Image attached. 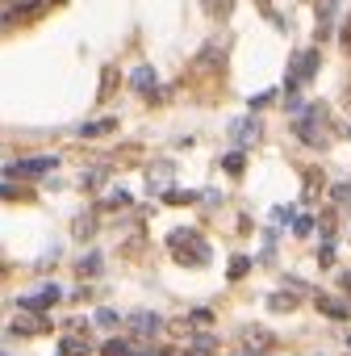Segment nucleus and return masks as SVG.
Here are the masks:
<instances>
[{
    "label": "nucleus",
    "instance_id": "1",
    "mask_svg": "<svg viewBox=\"0 0 351 356\" xmlns=\"http://www.w3.org/2000/svg\"><path fill=\"white\" fill-rule=\"evenodd\" d=\"M297 138L310 147H326L330 143V109L326 105H310L306 114H297Z\"/></svg>",
    "mask_w": 351,
    "mask_h": 356
},
{
    "label": "nucleus",
    "instance_id": "2",
    "mask_svg": "<svg viewBox=\"0 0 351 356\" xmlns=\"http://www.w3.org/2000/svg\"><path fill=\"white\" fill-rule=\"evenodd\" d=\"M172 256L180 264H210V251H205V239L196 231H172Z\"/></svg>",
    "mask_w": 351,
    "mask_h": 356
},
{
    "label": "nucleus",
    "instance_id": "3",
    "mask_svg": "<svg viewBox=\"0 0 351 356\" xmlns=\"http://www.w3.org/2000/svg\"><path fill=\"white\" fill-rule=\"evenodd\" d=\"M318 67H322V55H318V50H301V55L293 59V67H288V76H284V92H297L301 84H310V80L318 76Z\"/></svg>",
    "mask_w": 351,
    "mask_h": 356
},
{
    "label": "nucleus",
    "instance_id": "4",
    "mask_svg": "<svg viewBox=\"0 0 351 356\" xmlns=\"http://www.w3.org/2000/svg\"><path fill=\"white\" fill-rule=\"evenodd\" d=\"M42 9H46V0H9V5H0V30H9L17 21H34Z\"/></svg>",
    "mask_w": 351,
    "mask_h": 356
},
{
    "label": "nucleus",
    "instance_id": "5",
    "mask_svg": "<svg viewBox=\"0 0 351 356\" xmlns=\"http://www.w3.org/2000/svg\"><path fill=\"white\" fill-rule=\"evenodd\" d=\"M55 164H59L55 156H38V160H21V164H9L5 172H9V176H42V172H50Z\"/></svg>",
    "mask_w": 351,
    "mask_h": 356
},
{
    "label": "nucleus",
    "instance_id": "6",
    "mask_svg": "<svg viewBox=\"0 0 351 356\" xmlns=\"http://www.w3.org/2000/svg\"><path fill=\"white\" fill-rule=\"evenodd\" d=\"M55 302H59V289H55V285H46L42 293H34V297H21L17 306H21V311H50Z\"/></svg>",
    "mask_w": 351,
    "mask_h": 356
},
{
    "label": "nucleus",
    "instance_id": "7",
    "mask_svg": "<svg viewBox=\"0 0 351 356\" xmlns=\"http://www.w3.org/2000/svg\"><path fill=\"white\" fill-rule=\"evenodd\" d=\"M318 311H326V319H351V306L335 293H318Z\"/></svg>",
    "mask_w": 351,
    "mask_h": 356
},
{
    "label": "nucleus",
    "instance_id": "8",
    "mask_svg": "<svg viewBox=\"0 0 351 356\" xmlns=\"http://www.w3.org/2000/svg\"><path fill=\"white\" fill-rule=\"evenodd\" d=\"M155 80H159V76H155V67H146V63H142V67H134V76H130L134 92H142V96L155 92Z\"/></svg>",
    "mask_w": 351,
    "mask_h": 356
},
{
    "label": "nucleus",
    "instance_id": "9",
    "mask_svg": "<svg viewBox=\"0 0 351 356\" xmlns=\"http://www.w3.org/2000/svg\"><path fill=\"white\" fill-rule=\"evenodd\" d=\"M130 331H134V335H155V331H159V315H150V311L130 315Z\"/></svg>",
    "mask_w": 351,
    "mask_h": 356
},
{
    "label": "nucleus",
    "instance_id": "10",
    "mask_svg": "<svg viewBox=\"0 0 351 356\" xmlns=\"http://www.w3.org/2000/svg\"><path fill=\"white\" fill-rule=\"evenodd\" d=\"M335 13H339V0H318V38H330Z\"/></svg>",
    "mask_w": 351,
    "mask_h": 356
},
{
    "label": "nucleus",
    "instance_id": "11",
    "mask_svg": "<svg viewBox=\"0 0 351 356\" xmlns=\"http://www.w3.org/2000/svg\"><path fill=\"white\" fill-rule=\"evenodd\" d=\"M256 138H260V122H256V118L234 122V143H238V147H251Z\"/></svg>",
    "mask_w": 351,
    "mask_h": 356
},
{
    "label": "nucleus",
    "instance_id": "12",
    "mask_svg": "<svg viewBox=\"0 0 351 356\" xmlns=\"http://www.w3.org/2000/svg\"><path fill=\"white\" fill-rule=\"evenodd\" d=\"M184 356H218V344H214V335H196V339H188Z\"/></svg>",
    "mask_w": 351,
    "mask_h": 356
},
{
    "label": "nucleus",
    "instance_id": "13",
    "mask_svg": "<svg viewBox=\"0 0 351 356\" xmlns=\"http://www.w3.org/2000/svg\"><path fill=\"white\" fill-rule=\"evenodd\" d=\"M92 352V344H88V335L80 339V335H67L63 344H59V356H88Z\"/></svg>",
    "mask_w": 351,
    "mask_h": 356
},
{
    "label": "nucleus",
    "instance_id": "14",
    "mask_svg": "<svg viewBox=\"0 0 351 356\" xmlns=\"http://www.w3.org/2000/svg\"><path fill=\"white\" fill-rule=\"evenodd\" d=\"M117 126V118H105V122H88V126H80V134L84 138H96V134H109Z\"/></svg>",
    "mask_w": 351,
    "mask_h": 356
},
{
    "label": "nucleus",
    "instance_id": "15",
    "mask_svg": "<svg viewBox=\"0 0 351 356\" xmlns=\"http://www.w3.org/2000/svg\"><path fill=\"white\" fill-rule=\"evenodd\" d=\"M297 306V293H272L268 297V311H293Z\"/></svg>",
    "mask_w": 351,
    "mask_h": 356
},
{
    "label": "nucleus",
    "instance_id": "16",
    "mask_svg": "<svg viewBox=\"0 0 351 356\" xmlns=\"http://www.w3.org/2000/svg\"><path fill=\"white\" fill-rule=\"evenodd\" d=\"M247 269H251V260H247V256H234V260H230V281H238Z\"/></svg>",
    "mask_w": 351,
    "mask_h": 356
},
{
    "label": "nucleus",
    "instance_id": "17",
    "mask_svg": "<svg viewBox=\"0 0 351 356\" xmlns=\"http://www.w3.org/2000/svg\"><path fill=\"white\" fill-rule=\"evenodd\" d=\"M105 352H109V356H130L134 348H130L126 339H109V344H105Z\"/></svg>",
    "mask_w": 351,
    "mask_h": 356
},
{
    "label": "nucleus",
    "instance_id": "18",
    "mask_svg": "<svg viewBox=\"0 0 351 356\" xmlns=\"http://www.w3.org/2000/svg\"><path fill=\"white\" fill-rule=\"evenodd\" d=\"M96 323H100V327H117L122 315H117V311H96Z\"/></svg>",
    "mask_w": 351,
    "mask_h": 356
},
{
    "label": "nucleus",
    "instance_id": "19",
    "mask_svg": "<svg viewBox=\"0 0 351 356\" xmlns=\"http://www.w3.org/2000/svg\"><path fill=\"white\" fill-rule=\"evenodd\" d=\"M226 172H230V176L242 172V151H230V156H226Z\"/></svg>",
    "mask_w": 351,
    "mask_h": 356
},
{
    "label": "nucleus",
    "instance_id": "20",
    "mask_svg": "<svg viewBox=\"0 0 351 356\" xmlns=\"http://www.w3.org/2000/svg\"><path fill=\"white\" fill-rule=\"evenodd\" d=\"M80 273H88V277H96V273H100V256H96V251H92L88 260H80Z\"/></svg>",
    "mask_w": 351,
    "mask_h": 356
},
{
    "label": "nucleus",
    "instance_id": "21",
    "mask_svg": "<svg viewBox=\"0 0 351 356\" xmlns=\"http://www.w3.org/2000/svg\"><path fill=\"white\" fill-rule=\"evenodd\" d=\"M272 101H276V92L268 88V92H260L256 101H251V109H268V105H272Z\"/></svg>",
    "mask_w": 351,
    "mask_h": 356
},
{
    "label": "nucleus",
    "instance_id": "22",
    "mask_svg": "<svg viewBox=\"0 0 351 356\" xmlns=\"http://www.w3.org/2000/svg\"><path fill=\"white\" fill-rule=\"evenodd\" d=\"M293 214H297L293 206H276V210H272V218H276V222H297Z\"/></svg>",
    "mask_w": 351,
    "mask_h": 356
},
{
    "label": "nucleus",
    "instance_id": "23",
    "mask_svg": "<svg viewBox=\"0 0 351 356\" xmlns=\"http://www.w3.org/2000/svg\"><path fill=\"white\" fill-rule=\"evenodd\" d=\"M293 231H297V235H310V231H314V218H310V214H301V218L293 222Z\"/></svg>",
    "mask_w": 351,
    "mask_h": 356
},
{
    "label": "nucleus",
    "instance_id": "24",
    "mask_svg": "<svg viewBox=\"0 0 351 356\" xmlns=\"http://www.w3.org/2000/svg\"><path fill=\"white\" fill-rule=\"evenodd\" d=\"M318 264H322V269H330V264H335V247H330V243H322V251H318Z\"/></svg>",
    "mask_w": 351,
    "mask_h": 356
},
{
    "label": "nucleus",
    "instance_id": "25",
    "mask_svg": "<svg viewBox=\"0 0 351 356\" xmlns=\"http://www.w3.org/2000/svg\"><path fill=\"white\" fill-rule=\"evenodd\" d=\"M230 5H234V0H205L210 13H230Z\"/></svg>",
    "mask_w": 351,
    "mask_h": 356
},
{
    "label": "nucleus",
    "instance_id": "26",
    "mask_svg": "<svg viewBox=\"0 0 351 356\" xmlns=\"http://www.w3.org/2000/svg\"><path fill=\"white\" fill-rule=\"evenodd\" d=\"M335 201L343 206V201H351V185H335Z\"/></svg>",
    "mask_w": 351,
    "mask_h": 356
},
{
    "label": "nucleus",
    "instance_id": "27",
    "mask_svg": "<svg viewBox=\"0 0 351 356\" xmlns=\"http://www.w3.org/2000/svg\"><path fill=\"white\" fill-rule=\"evenodd\" d=\"M192 193H180V189H168V201H172V206H180V201H188Z\"/></svg>",
    "mask_w": 351,
    "mask_h": 356
},
{
    "label": "nucleus",
    "instance_id": "28",
    "mask_svg": "<svg viewBox=\"0 0 351 356\" xmlns=\"http://www.w3.org/2000/svg\"><path fill=\"white\" fill-rule=\"evenodd\" d=\"M76 235H80V239L92 235V218H80V222H76Z\"/></svg>",
    "mask_w": 351,
    "mask_h": 356
},
{
    "label": "nucleus",
    "instance_id": "29",
    "mask_svg": "<svg viewBox=\"0 0 351 356\" xmlns=\"http://www.w3.org/2000/svg\"><path fill=\"white\" fill-rule=\"evenodd\" d=\"M0 281H5V264H0Z\"/></svg>",
    "mask_w": 351,
    "mask_h": 356
},
{
    "label": "nucleus",
    "instance_id": "30",
    "mask_svg": "<svg viewBox=\"0 0 351 356\" xmlns=\"http://www.w3.org/2000/svg\"><path fill=\"white\" fill-rule=\"evenodd\" d=\"M0 356H5V352H0Z\"/></svg>",
    "mask_w": 351,
    "mask_h": 356
},
{
    "label": "nucleus",
    "instance_id": "31",
    "mask_svg": "<svg viewBox=\"0 0 351 356\" xmlns=\"http://www.w3.org/2000/svg\"><path fill=\"white\" fill-rule=\"evenodd\" d=\"M347 348H351V344H347Z\"/></svg>",
    "mask_w": 351,
    "mask_h": 356
}]
</instances>
